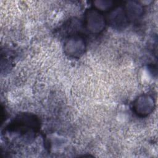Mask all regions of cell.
<instances>
[{"instance_id": "obj_4", "label": "cell", "mask_w": 158, "mask_h": 158, "mask_svg": "<svg viewBox=\"0 0 158 158\" xmlns=\"http://www.w3.org/2000/svg\"><path fill=\"white\" fill-rule=\"evenodd\" d=\"M155 102L152 96L144 94L139 96L134 101L133 107L135 112L141 117H145L152 113Z\"/></svg>"}, {"instance_id": "obj_7", "label": "cell", "mask_w": 158, "mask_h": 158, "mask_svg": "<svg viewBox=\"0 0 158 158\" xmlns=\"http://www.w3.org/2000/svg\"><path fill=\"white\" fill-rule=\"evenodd\" d=\"M94 9L99 11H106L113 7V2L110 1H94Z\"/></svg>"}, {"instance_id": "obj_2", "label": "cell", "mask_w": 158, "mask_h": 158, "mask_svg": "<svg viewBox=\"0 0 158 158\" xmlns=\"http://www.w3.org/2000/svg\"><path fill=\"white\" fill-rule=\"evenodd\" d=\"M85 25L92 33H99L106 26V20L101 12L96 9H89L85 15Z\"/></svg>"}, {"instance_id": "obj_5", "label": "cell", "mask_w": 158, "mask_h": 158, "mask_svg": "<svg viewBox=\"0 0 158 158\" xmlns=\"http://www.w3.org/2000/svg\"><path fill=\"white\" fill-rule=\"evenodd\" d=\"M109 24L115 28H123L128 23V20L123 7L115 8L108 17Z\"/></svg>"}, {"instance_id": "obj_1", "label": "cell", "mask_w": 158, "mask_h": 158, "mask_svg": "<svg viewBox=\"0 0 158 158\" xmlns=\"http://www.w3.org/2000/svg\"><path fill=\"white\" fill-rule=\"evenodd\" d=\"M38 126V120L35 115L23 114L18 115L9 124L8 129L10 131H15L19 134H26L29 131H36Z\"/></svg>"}, {"instance_id": "obj_3", "label": "cell", "mask_w": 158, "mask_h": 158, "mask_svg": "<svg viewBox=\"0 0 158 158\" xmlns=\"http://www.w3.org/2000/svg\"><path fill=\"white\" fill-rule=\"evenodd\" d=\"M86 48L85 39L81 35L73 34L70 35L64 43L65 54L72 57H78L82 55Z\"/></svg>"}, {"instance_id": "obj_6", "label": "cell", "mask_w": 158, "mask_h": 158, "mask_svg": "<svg viewBox=\"0 0 158 158\" xmlns=\"http://www.w3.org/2000/svg\"><path fill=\"white\" fill-rule=\"evenodd\" d=\"M123 9L128 21L138 19L143 12V7L139 3L134 1L128 2Z\"/></svg>"}]
</instances>
